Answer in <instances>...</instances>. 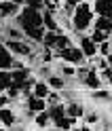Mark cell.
Listing matches in <instances>:
<instances>
[{
  "mask_svg": "<svg viewBox=\"0 0 112 131\" xmlns=\"http://www.w3.org/2000/svg\"><path fill=\"white\" fill-rule=\"evenodd\" d=\"M93 97L99 102H110V91H102V89H95L93 91Z\"/></svg>",
  "mask_w": 112,
  "mask_h": 131,
  "instance_id": "obj_26",
  "label": "cell"
},
{
  "mask_svg": "<svg viewBox=\"0 0 112 131\" xmlns=\"http://www.w3.org/2000/svg\"><path fill=\"white\" fill-rule=\"evenodd\" d=\"M70 131H81V129H76V127H72V129H70Z\"/></svg>",
  "mask_w": 112,
  "mask_h": 131,
  "instance_id": "obj_38",
  "label": "cell"
},
{
  "mask_svg": "<svg viewBox=\"0 0 112 131\" xmlns=\"http://www.w3.org/2000/svg\"><path fill=\"white\" fill-rule=\"evenodd\" d=\"M11 68H13V55L4 49L0 53V70H11Z\"/></svg>",
  "mask_w": 112,
  "mask_h": 131,
  "instance_id": "obj_18",
  "label": "cell"
},
{
  "mask_svg": "<svg viewBox=\"0 0 112 131\" xmlns=\"http://www.w3.org/2000/svg\"><path fill=\"white\" fill-rule=\"evenodd\" d=\"M93 23V13H91V6L89 2H78L74 6V15H72V26H74L78 32H85Z\"/></svg>",
  "mask_w": 112,
  "mask_h": 131,
  "instance_id": "obj_1",
  "label": "cell"
},
{
  "mask_svg": "<svg viewBox=\"0 0 112 131\" xmlns=\"http://www.w3.org/2000/svg\"><path fill=\"white\" fill-rule=\"evenodd\" d=\"M34 123H36L38 127H49L51 118H49V114L42 110V112H36V114H34Z\"/></svg>",
  "mask_w": 112,
  "mask_h": 131,
  "instance_id": "obj_22",
  "label": "cell"
},
{
  "mask_svg": "<svg viewBox=\"0 0 112 131\" xmlns=\"http://www.w3.org/2000/svg\"><path fill=\"white\" fill-rule=\"evenodd\" d=\"M83 83H85V87H87V89L95 91V89H99V87H102V78H99L97 72L91 68V70H87V74H85V78H83Z\"/></svg>",
  "mask_w": 112,
  "mask_h": 131,
  "instance_id": "obj_5",
  "label": "cell"
},
{
  "mask_svg": "<svg viewBox=\"0 0 112 131\" xmlns=\"http://www.w3.org/2000/svg\"><path fill=\"white\" fill-rule=\"evenodd\" d=\"M61 72H63V76H74L76 74V70L72 66H61Z\"/></svg>",
  "mask_w": 112,
  "mask_h": 131,
  "instance_id": "obj_31",
  "label": "cell"
},
{
  "mask_svg": "<svg viewBox=\"0 0 112 131\" xmlns=\"http://www.w3.org/2000/svg\"><path fill=\"white\" fill-rule=\"evenodd\" d=\"M30 9H36V11H40L42 9V4H44V0H23Z\"/></svg>",
  "mask_w": 112,
  "mask_h": 131,
  "instance_id": "obj_29",
  "label": "cell"
},
{
  "mask_svg": "<svg viewBox=\"0 0 112 131\" xmlns=\"http://www.w3.org/2000/svg\"><path fill=\"white\" fill-rule=\"evenodd\" d=\"M93 21H95V30L106 32V34L112 32V19L110 17H102V15H97V19H93Z\"/></svg>",
  "mask_w": 112,
  "mask_h": 131,
  "instance_id": "obj_11",
  "label": "cell"
},
{
  "mask_svg": "<svg viewBox=\"0 0 112 131\" xmlns=\"http://www.w3.org/2000/svg\"><path fill=\"white\" fill-rule=\"evenodd\" d=\"M70 45H72L70 36H66V34H57V36H55V42H53V47H51V49H55L57 53H61L63 49L70 47Z\"/></svg>",
  "mask_w": 112,
  "mask_h": 131,
  "instance_id": "obj_13",
  "label": "cell"
},
{
  "mask_svg": "<svg viewBox=\"0 0 112 131\" xmlns=\"http://www.w3.org/2000/svg\"><path fill=\"white\" fill-rule=\"evenodd\" d=\"M81 131H93V129H89V127H83V129H81Z\"/></svg>",
  "mask_w": 112,
  "mask_h": 131,
  "instance_id": "obj_36",
  "label": "cell"
},
{
  "mask_svg": "<svg viewBox=\"0 0 112 131\" xmlns=\"http://www.w3.org/2000/svg\"><path fill=\"white\" fill-rule=\"evenodd\" d=\"M11 85V72L9 70H0V93H4Z\"/></svg>",
  "mask_w": 112,
  "mask_h": 131,
  "instance_id": "obj_21",
  "label": "cell"
},
{
  "mask_svg": "<svg viewBox=\"0 0 112 131\" xmlns=\"http://www.w3.org/2000/svg\"><path fill=\"white\" fill-rule=\"evenodd\" d=\"M49 114V118L55 123V121H59L61 116H66V106H61V104H55V106H51V110L47 112Z\"/></svg>",
  "mask_w": 112,
  "mask_h": 131,
  "instance_id": "obj_16",
  "label": "cell"
},
{
  "mask_svg": "<svg viewBox=\"0 0 112 131\" xmlns=\"http://www.w3.org/2000/svg\"><path fill=\"white\" fill-rule=\"evenodd\" d=\"M95 15H102V17H110L112 15V0H95Z\"/></svg>",
  "mask_w": 112,
  "mask_h": 131,
  "instance_id": "obj_7",
  "label": "cell"
},
{
  "mask_svg": "<svg viewBox=\"0 0 112 131\" xmlns=\"http://www.w3.org/2000/svg\"><path fill=\"white\" fill-rule=\"evenodd\" d=\"M6 97H9V102L15 100V97H19V87H15L13 83L9 85V89H6Z\"/></svg>",
  "mask_w": 112,
  "mask_h": 131,
  "instance_id": "obj_28",
  "label": "cell"
},
{
  "mask_svg": "<svg viewBox=\"0 0 112 131\" xmlns=\"http://www.w3.org/2000/svg\"><path fill=\"white\" fill-rule=\"evenodd\" d=\"M44 28L42 26H38V28H26L23 30V34H26L30 40H36V42H42V36H44Z\"/></svg>",
  "mask_w": 112,
  "mask_h": 131,
  "instance_id": "obj_10",
  "label": "cell"
},
{
  "mask_svg": "<svg viewBox=\"0 0 112 131\" xmlns=\"http://www.w3.org/2000/svg\"><path fill=\"white\" fill-rule=\"evenodd\" d=\"M0 123L6 125V127H13L15 125V114H13V110L6 108V106H4V108H0Z\"/></svg>",
  "mask_w": 112,
  "mask_h": 131,
  "instance_id": "obj_15",
  "label": "cell"
},
{
  "mask_svg": "<svg viewBox=\"0 0 112 131\" xmlns=\"http://www.w3.org/2000/svg\"><path fill=\"white\" fill-rule=\"evenodd\" d=\"M83 51V55H87V57H93L95 53H97V45H93L89 38H81V47H78Z\"/></svg>",
  "mask_w": 112,
  "mask_h": 131,
  "instance_id": "obj_12",
  "label": "cell"
},
{
  "mask_svg": "<svg viewBox=\"0 0 112 131\" xmlns=\"http://www.w3.org/2000/svg\"><path fill=\"white\" fill-rule=\"evenodd\" d=\"M32 95H34V97H40V100H44V97L49 95V87H47V83H42V80H36L34 87H32Z\"/></svg>",
  "mask_w": 112,
  "mask_h": 131,
  "instance_id": "obj_14",
  "label": "cell"
},
{
  "mask_svg": "<svg viewBox=\"0 0 112 131\" xmlns=\"http://www.w3.org/2000/svg\"><path fill=\"white\" fill-rule=\"evenodd\" d=\"M74 121H76V118H70V116H61L59 121H55V127H57L59 131H70L72 127H74Z\"/></svg>",
  "mask_w": 112,
  "mask_h": 131,
  "instance_id": "obj_17",
  "label": "cell"
},
{
  "mask_svg": "<svg viewBox=\"0 0 112 131\" xmlns=\"http://www.w3.org/2000/svg\"><path fill=\"white\" fill-rule=\"evenodd\" d=\"M42 28H44L47 32H57V30H59V28H57V19H55V15H53L51 11L42 13Z\"/></svg>",
  "mask_w": 112,
  "mask_h": 131,
  "instance_id": "obj_8",
  "label": "cell"
},
{
  "mask_svg": "<svg viewBox=\"0 0 112 131\" xmlns=\"http://www.w3.org/2000/svg\"><path fill=\"white\" fill-rule=\"evenodd\" d=\"M4 2H13V0H4Z\"/></svg>",
  "mask_w": 112,
  "mask_h": 131,
  "instance_id": "obj_39",
  "label": "cell"
},
{
  "mask_svg": "<svg viewBox=\"0 0 112 131\" xmlns=\"http://www.w3.org/2000/svg\"><path fill=\"white\" fill-rule=\"evenodd\" d=\"M59 57H61V59H66V61H70V63H81V61L85 59L83 51H81L78 47H74V45L66 47V49H63V51L59 53Z\"/></svg>",
  "mask_w": 112,
  "mask_h": 131,
  "instance_id": "obj_4",
  "label": "cell"
},
{
  "mask_svg": "<svg viewBox=\"0 0 112 131\" xmlns=\"http://www.w3.org/2000/svg\"><path fill=\"white\" fill-rule=\"evenodd\" d=\"M17 23H19L21 32L26 30V28H38V26H42V13L36 11V9L26 6V9L17 15Z\"/></svg>",
  "mask_w": 112,
  "mask_h": 131,
  "instance_id": "obj_2",
  "label": "cell"
},
{
  "mask_svg": "<svg viewBox=\"0 0 112 131\" xmlns=\"http://www.w3.org/2000/svg\"><path fill=\"white\" fill-rule=\"evenodd\" d=\"M55 36H57V32H44V36H42V45H44V49H51V47H53Z\"/></svg>",
  "mask_w": 112,
  "mask_h": 131,
  "instance_id": "obj_24",
  "label": "cell"
},
{
  "mask_svg": "<svg viewBox=\"0 0 112 131\" xmlns=\"http://www.w3.org/2000/svg\"><path fill=\"white\" fill-rule=\"evenodd\" d=\"M97 51H99L104 57H110V38H108V40H104V42H99Z\"/></svg>",
  "mask_w": 112,
  "mask_h": 131,
  "instance_id": "obj_27",
  "label": "cell"
},
{
  "mask_svg": "<svg viewBox=\"0 0 112 131\" xmlns=\"http://www.w3.org/2000/svg\"><path fill=\"white\" fill-rule=\"evenodd\" d=\"M110 38V34H106V32H99V30H93V34H91V42L93 45H99V42H104V40H108Z\"/></svg>",
  "mask_w": 112,
  "mask_h": 131,
  "instance_id": "obj_23",
  "label": "cell"
},
{
  "mask_svg": "<svg viewBox=\"0 0 112 131\" xmlns=\"http://www.w3.org/2000/svg\"><path fill=\"white\" fill-rule=\"evenodd\" d=\"M42 59H44V61H51V59H53V53H51V49H44V53H42Z\"/></svg>",
  "mask_w": 112,
  "mask_h": 131,
  "instance_id": "obj_33",
  "label": "cell"
},
{
  "mask_svg": "<svg viewBox=\"0 0 112 131\" xmlns=\"http://www.w3.org/2000/svg\"><path fill=\"white\" fill-rule=\"evenodd\" d=\"M17 13H19V4L0 0V17L2 19H9V17H13V15H17Z\"/></svg>",
  "mask_w": 112,
  "mask_h": 131,
  "instance_id": "obj_6",
  "label": "cell"
},
{
  "mask_svg": "<svg viewBox=\"0 0 112 131\" xmlns=\"http://www.w3.org/2000/svg\"><path fill=\"white\" fill-rule=\"evenodd\" d=\"M6 104H9V97H6V95H0V108H4Z\"/></svg>",
  "mask_w": 112,
  "mask_h": 131,
  "instance_id": "obj_34",
  "label": "cell"
},
{
  "mask_svg": "<svg viewBox=\"0 0 112 131\" xmlns=\"http://www.w3.org/2000/svg\"><path fill=\"white\" fill-rule=\"evenodd\" d=\"M51 2H53L55 6H57V4H61V2H63V0H51Z\"/></svg>",
  "mask_w": 112,
  "mask_h": 131,
  "instance_id": "obj_35",
  "label": "cell"
},
{
  "mask_svg": "<svg viewBox=\"0 0 112 131\" xmlns=\"http://www.w3.org/2000/svg\"><path fill=\"white\" fill-rule=\"evenodd\" d=\"M47 108V104H44V100H40V97H34V95H30L28 97V110L30 112H42Z\"/></svg>",
  "mask_w": 112,
  "mask_h": 131,
  "instance_id": "obj_9",
  "label": "cell"
},
{
  "mask_svg": "<svg viewBox=\"0 0 112 131\" xmlns=\"http://www.w3.org/2000/svg\"><path fill=\"white\" fill-rule=\"evenodd\" d=\"M63 85H66V83H63V78L61 76H49V78H47V87H49V89H55V91H59V89H63Z\"/></svg>",
  "mask_w": 112,
  "mask_h": 131,
  "instance_id": "obj_20",
  "label": "cell"
},
{
  "mask_svg": "<svg viewBox=\"0 0 112 131\" xmlns=\"http://www.w3.org/2000/svg\"><path fill=\"white\" fill-rule=\"evenodd\" d=\"M99 116H97V112H89L87 114V123H97Z\"/></svg>",
  "mask_w": 112,
  "mask_h": 131,
  "instance_id": "obj_32",
  "label": "cell"
},
{
  "mask_svg": "<svg viewBox=\"0 0 112 131\" xmlns=\"http://www.w3.org/2000/svg\"><path fill=\"white\" fill-rule=\"evenodd\" d=\"M4 49L9 51L11 55H21V57H32V47L26 45L23 40H9L4 45Z\"/></svg>",
  "mask_w": 112,
  "mask_h": 131,
  "instance_id": "obj_3",
  "label": "cell"
},
{
  "mask_svg": "<svg viewBox=\"0 0 112 131\" xmlns=\"http://www.w3.org/2000/svg\"><path fill=\"white\" fill-rule=\"evenodd\" d=\"M66 114L70 118H81L83 116V106L81 104H68L66 106Z\"/></svg>",
  "mask_w": 112,
  "mask_h": 131,
  "instance_id": "obj_19",
  "label": "cell"
},
{
  "mask_svg": "<svg viewBox=\"0 0 112 131\" xmlns=\"http://www.w3.org/2000/svg\"><path fill=\"white\" fill-rule=\"evenodd\" d=\"M2 51H4V45H2V42H0V53H2Z\"/></svg>",
  "mask_w": 112,
  "mask_h": 131,
  "instance_id": "obj_37",
  "label": "cell"
},
{
  "mask_svg": "<svg viewBox=\"0 0 112 131\" xmlns=\"http://www.w3.org/2000/svg\"><path fill=\"white\" fill-rule=\"evenodd\" d=\"M44 100H47L44 104H49V106H55V104H59V95H57V93H51V91H49V95H47Z\"/></svg>",
  "mask_w": 112,
  "mask_h": 131,
  "instance_id": "obj_30",
  "label": "cell"
},
{
  "mask_svg": "<svg viewBox=\"0 0 112 131\" xmlns=\"http://www.w3.org/2000/svg\"><path fill=\"white\" fill-rule=\"evenodd\" d=\"M6 36H9V40H21L23 38V32L17 30V28H9V30H6Z\"/></svg>",
  "mask_w": 112,
  "mask_h": 131,
  "instance_id": "obj_25",
  "label": "cell"
}]
</instances>
